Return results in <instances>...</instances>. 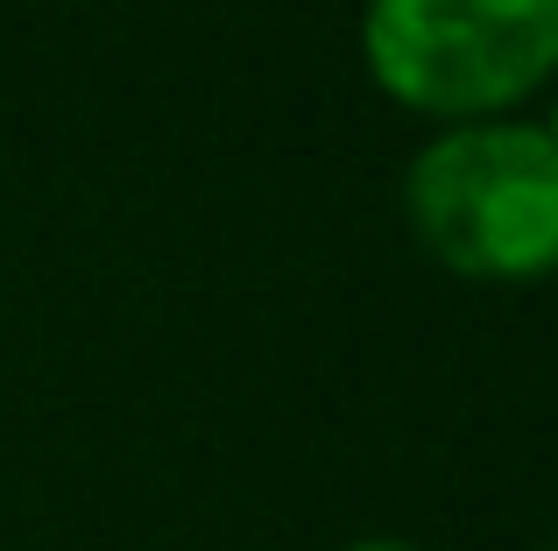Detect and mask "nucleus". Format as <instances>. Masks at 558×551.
<instances>
[{
    "label": "nucleus",
    "mask_w": 558,
    "mask_h": 551,
    "mask_svg": "<svg viewBox=\"0 0 558 551\" xmlns=\"http://www.w3.org/2000/svg\"><path fill=\"white\" fill-rule=\"evenodd\" d=\"M403 212L460 283H545L558 276V142L509 113L452 121L410 156Z\"/></svg>",
    "instance_id": "nucleus-1"
},
{
    "label": "nucleus",
    "mask_w": 558,
    "mask_h": 551,
    "mask_svg": "<svg viewBox=\"0 0 558 551\" xmlns=\"http://www.w3.org/2000/svg\"><path fill=\"white\" fill-rule=\"evenodd\" d=\"M361 64L424 121H495L551 85L558 0H368Z\"/></svg>",
    "instance_id": "nucleus-2"
},
{
    "label": "nucleus",
    "mask_w": 558,
    "mask_h": 551,
    "mask_svg": "<svg viewBox=\"0 0 558 551\" xmlns=\"http://www.w3.org/2000/svg\"><path fill=\"white\" fill-rule=\"evenodd\" d=\"M347 551H424V544H410V538H354Z\"/></svg>",
    "instance_id": "nucleus-3"
},
{
    "label": "nucleus",
    "mask_w": 558,
    "mask_h": 551,
    "mask_svg": "<svg viewBox=\"0 0 558 551\" xmlns=\"http://www.w3.org/2000/svg\"><path fill=\"white\" fill-rule=\"evenodd\" d=\"M545 135L558 142V99H551V113H545Z\"/></svg>",
    "instance_id": "nucleus-4"
},
{
    "label": "nucleus",
    "mask_w": 558,
    "mask_h": 551,
    "mask_svg": "<svg viewBox=\"0 0 558 551\" xmlns=\"http://www.w3.org/2000/svg\"><path fill=\"white\" fill-rule=\"evenodd\" d=\"M551 551H558V538H551Z\"/></svg>",
    "instance_id": "nucleus-5"
}]
</instances>
